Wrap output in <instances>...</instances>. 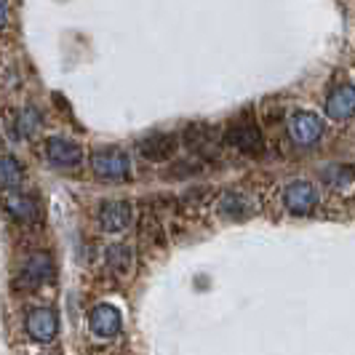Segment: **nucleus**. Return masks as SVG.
<instances>
[{"instance_id": "obj_17", "label": "nucleus", "mask_w": 355, "mask_h": 355, "mask_svg": "<svg viewBox=\"0 0 355 355\" xmlns=\"http://www.w3.org/2000/svg\"><path fill=\"white\" fill-rule=\"evenodd\" d=\"M37 125H40V112H37L35 107L21 110V115H19V134L21 137H33Z\"/></svg>"}, {"instance_id": "obj_10", "label": "nucleus", "mask_w": 355, "mask_h": 355, "mask_svg": "<svg viewBox=\"0 0 355 355\" xmlns=\"http://www.w3.org/2000/svg\"><path fill=\"white\" fill-rule=\"evenodd\" d=\"M53 278V262L49 251H33L24 265H21V284L35 288V286L49 284Z\"/></svg>"}, {"instance_id": "obj_3", "label": "nucleus", "mask_w": 355, "mask_h": 355, "mask_svg": "<svg viewBox=\"0 0 355 355\" xmlns=\"http://www.w3.org/2000/svg\"><path fill=\"white\" fill-rule=\"evenodd\" d=\"M137 147H139V155L144 160H150V163H166V160H171L177 155L179 137L177 134H166V131H153V134L142 137L137 142Z\"/></svg>"}, {"instance_id": "obj_9", "label": "nucleus", "mask_w": 355, "mask_h": 355, "mask_svg": "<svg viewBox=\"0 0 355 355\" xmlns=\"http://www.w3.org/2000/svg\"><path fill=\"white\" fill-rule=\"evenodd\" d=\"M46 155L59 168H72L83 163V147L64 137H49L46 139Z\"/></svg>"}, {"instance_id": "obj_14", "label": "nucleus", "mask_w": 355, "mask_h": 355, "mask_svg": "<svg viewBox=\"0 0 355 355\" xmlns=\"http://www.w3.org/2000/svg\"><path fill=\"white\" fill-rule=\"evenodd\" d=\"M6 209L19 222H35L37 216H40V206H37L35 198L21 196V193H11L8 200H6Z\"/></svg>"}, {"instance_id": "obj_2", "label": "nucleus", "mask_w": 355, "mask_h": 355, "mask_svg": "<svg viewBox=\"0 0 355 355\" xmlns=\"http://www.w3.org/2000/svg\"><path fill=\"white\" fill-rule=\"evenodd\" d=\"M225 139H227L230 147H235L238 153H243V155H249V158L265 153V137H262V128L254 123L249 115H246V118L232 121Z\"/></svg>"}, {"instance_id": "obj_8", "label": "nucleus", "mask_w": 355, "mask_h": 355, "mask_svg": "<svg viewBox=\"0 0 355 355\" xmlns=\"http://www.w3.org/2000/svg\"><path fill=\"white\" fill-rule=\"evenodd\" d=\"M121 326H123V315L115 304H96L89 315V329L94 337L99 339H112L121 334Z\"/></svg>"}, {"instance_id": "obj_13", "label": "nucleus", "mask_w": 355, "mask_h": 355, "mask_svg": "<svg viewBox=\"0 0 355 355\" xmlns=\"http://www.w3.org/2000/svg\"><path fill=\"white\" fill-rule=\"evenodd\" d=\"M216 211L222 214V216H227V219H249L251 211H254V206H251L249 196H243V193H238V190H227V193H222L219 198V203H216Z\"/></svg>"}, {"instance_id": "obj_5", "label": "nucleus", "mask_w": 355, "mask_h": 355, "mask_svg": "<svg viewBox=\"0 0 355 355\" xmlns=\"http://www.w3.org/2000/svg\"><path fill=\"white\" fill-rule=\"evenodd\" d=\"M96 219H99V227L105 232L118 235V232L128 230V225L134 222V206L128 200H105L99 206Z\"/></svg>"}, {"instance_id": "obj_11", "label": "nucleus", "mask_w": 355, "mask_h": 355, "mask_svg": "<svg viewBox=\"0 0 355 355\" xmlns=\"http://www.w3.org/2000/svg\"><path fill=\"white\" fill-rule=\"evenodd\" d=\"M326 112L331 121H347L355 115V86L353 83H342L326 96Z\"/></svg>"}, {"instance_id": "obj_7", "label": "nucleus", "mask_w": 355, "mask_h": 355, "mask_svg": "<svg viewBox=\"0 0 355 355\" xmlns=\"http://www.w3.org/2000/svg\"><path fill=\"white\" fill-rule=\"evenodd\" d=\"M24 329H27V337L33 342H53L56 334H59V318L51 307H35L27 313V320H24Z\"/></svg>"}, {"instance_id": "obj_15", "label": "nucleus", "mask_w": 355, "mask_h": 355, "mask_svg": "<svg viewBox=\"0 0 355 355\" xmlns=\"http://www.w3.org/2000/svg\"><path fill=\"white\" fill-rule=\"evenodd\" d=\"M21 179H24L21 163L14 155H0V187L6 193H17L21 187Z\"/></svg>"}, {"instance_id": "obj_6", "label": "nucleus", "mask_w": 355, "mask_h": 355, "mask_svg": "<svg viewBox=\"0 0 355 355\" xmlns=\"http://www.w3.org/2000/svg\"><path fill=\"white\" fill-rule=\"evenodd\" d=\"M288 137L291 142H297L300 147H313L323 137V121L313 112H294L288 118Z\"/></svg>"}, {"instance_id": "obj_16", "label": "nucleus", "mask_w": 355, "mask_h": 355, "mask_svg": "<svg viewBox=\"0 0 355 355\" xmlns=\"http://www.w3.org/2000/svg\"><path fill=\"white\" fill-rule=\"evenodd\" d=\"M320 182H323L329 190H347V187L353 184V168H350V166H342V163L323 166V168H320Z\"/></svg>"}, {"instance_id": "obj_18", "label": "nucleus", "mask_w": 355, "mask_h": 355, "mask_svg": "<svg viewBox=\"0 0 355 355\" xmlns=\"http://www.w3.org/2000/svg\"><path fill=\"white\" fill-rule=\"evenodd\" d=\"M8 11H11V6H8V0H0V30L8 24Z\"/></svg>"}, {"instance_id": "obj_12", "label": "nucleus", "mask_w": 355, "mask_h": 355, "mask_svg": "<svg viewBox=\"0 0 355 355\" xmlns=\"http://www.w3.org/2000/svg\"><path fill=\"white\" fill-rule=\"evenodd\" d=\"M105 265L115 278H128L134 270V249L128 243H112L105 251Z\"/></svg>"}, {"instance_id": "obj_1", "label": "nucleus", "mask_w": 355, "mask_h": 355, "mask_svg": "<svg viewBox=\"0 0 355 355\" xmlns=\"http://www.w3.org/2000/svg\"><path fill=\"white\" fill-rule=\"evenodd\" d=\"M91 171L105 182H123L131 177V158L121 147H99L91 155Z\"/></svg>"}, {"instance_id": "obj_4", "label": "nucleus", "mask_w": 355, "mask_h": 355, "mask_svg": "<svg viewBox=\"0 0 355 355\" xmlns=\"http://www.w3.org/2000/svg\"><path fill=\"white\" fill-rule=\"evenodd\" d=\"M284 206L286 211L294 214V216L310 214L318 206V190L304 179H294L284 187Z\"/></svg>"}]
</instances>
